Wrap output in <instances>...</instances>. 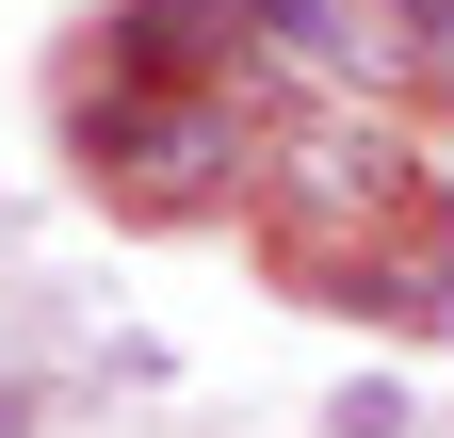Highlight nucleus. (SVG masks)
I'll return each mask as SVG.
<instances>
[{
	"label": "nucleus",
	"instance_id": "nucleus-1",
	"mask_svg": "<svg viewBox=\"0 0 454 438\" xmlns=\"http://www.w3.org/2000/svg\"><path fill=\"white\" fill-rule=\"evenodd\" d=\"M66 162L98 195H130V211H195L227 179H260V130H244L227 82H130V66H114V98L98 82L66 98Z\"/></svg>",
	"mask_w": 454,
	"mask_h": 438
},
{
	"label": "nucleus",
	"instance_id": "nucleus-2",
	"mask_svg": "<svg viewBox=\"0 0 454 438\" xmlns=\"http://www.w3.org/2000/svg\"><path fill=\"white\" fill-rule=\"evenodd\" d=\"M357 309H389V325H438V341H454V195H422L406 228L373 244V293H357Z\"/></svg>",
	"mask_w": 454,
	"mask_h": 438
},
{
	"label": "nucleus",
	"instance_id": "nucleus-3",
	"mask_svg": "<svg viewBox=\"0 0 454 438\" xmlns=\"http://www.w3.org/2000/svg\"><path fill=\"white\" fill-rule=\"evenodd\" d=\"M373 17V66H422V82H454V0H357Z\"/></svg>",
	"mask_w": 454,
	"mask_h": 438
},
{
	"label": "nucleus",
	"instance_id": "nucleus-4",
	"mask_svg": "<svg viewBox=\"0 0 454 438\" xmlns=\"http://www.w3.org/2000/svg\"><path fill=\"white\" fill-rule=\"evenodd\" d=\"M325 438H406V390H340V422Z\"/></svg>",
	"mask_w": 454,
	"mask_h": 438
},
{
	"label": "nucleus",
	"instance_id": "nucleus-5",
	"mask_svg": "<svg viewBox=\"0 0 454 438\" xmlns=\"http://www.w3.org/2000/svg\"><path fill=\"white\" fill-rule=\"evenodd\" d=\"M0 438H33V390H17V373H0Z\"/></svg>",
	"mask_w": 454,
	"mask_h": 438
}]
</instances>
